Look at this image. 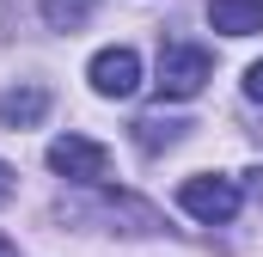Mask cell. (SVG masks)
<instances>
[{
    "label": "cell",
    "mask_w": 263,
    "mask_h": 257,
    "mask_svg": "<svg viewBox=\"0 0 263 257\" xmlns=\"http://www.w3.org/2000/svg\"><path fill=\"white\" fill-rule=\"evenodd\" d=\"M214 80V56L202 43H165L159 49V98H196L202 86Z\"/></svg>",
    "instance_id": "cell-1"
},
{
    "label": "cell",
    "mask_w": 263,
    "mask_h": 257,
    "mask_svg": "<svg viewBox=\"0 0 263 257\" xmlns=\"http://www.w3.org/2000/svg\"><path fill=\"white\" fill-rule=\"evenodd\" d=\"M49 172L67 178V184H86V190H98L104 184V172H110V153L92 141V135H62V141H49Z\"/></svg>",
    "instance_id": "cell-2"
},
{
    "label": "cell",
    "mask_w": 263,
    "mask_h": 257,
    "mask_svg": "<svg viewBox=\"0 0 263 257\" xmlns=\"http://www.w3.org/2000/svg\"><path fill=\"white\" fill-rule=\"evenodd\" d=\"M178 208L184 214H196V221H208V227H227L233 214H239V184L233 178H184L178 184Z\"/></svg>",
    "instance_id": "cell-3"
},
{
    "label": "cell",
    "mask_w": 263,
    "mask_h": 257,
    "mask_svg": "<svg viewBox=\"0 0 263 257\" xmlns=\"http://www.w3.org/2000/svg\"><path fill=\"white\" fill-rule=\"evenodd\" d=\"M86 80H92V92H98V98H129L135 86H141V56H135L129 43L98 49L92 67H86Z\"/></svg>",
    "instance_id": "cell-4"
},
{
    "label": "cell",
    "mask_w": 263,
    "mask_h": 257,
    "mask_svg": "<svg viewBox=\"0 0 263 257\" xmlns=\"http://www.w3.org/2000/svg\"><path fill=\"white\" fill-rule=\"evenodd\" d=\"M49 117V86L43 80H18V86H6L0 92V128H37Z\"/></svg>",
    "instance_id": "cell-5"
},
{
    "label": "cell",
    "mask_w": 263,
    "mask_h": 257,
    "mask_svg": "<svg viewBox=\"0 0 263 257\" xmlns=\"http://www.w3.org/2000/svg\"><path fill=\"white\" fill-rule=\"evenodd\" d=\"M208 25L220 37H257L263 31V0H208Z\"/></svg>",
    "instance_id": "cell-6"
},
{
    "label": "cell",
    "mask_w": 263,
    "mask_h": 257,
    "mask_svg": "<svg viewBox=\"0 0 263 257\" xmlns=\"http://www.w3.org/2000/svg\"><path fill=\"white\" fill-rule=\"evenodd\" d=\"M184 135H190L184 117H141V123H135V147H141V153H165V147H178Z\"/></svg>",
    "instance_id": "cell-7"
},
{
    "label": "cell",
    "mask_w": 263,
    "mask_h": 257,
    "mask_svg": "<svg viewBox=\"0 0 263 257\" xmlns=\"http://www.w3.org/2000/svg\"><path fill=\"white\" fill-rule=\"evenodd\" d=\"M92 12H98V0H43V25L49 31H86L92 25Z\"/></svg>",
    "instance_id": "cell-8"
},
{
    "label": "cell",
    "mask_w": 263,
    "mask_h": 257,
    "mask_svg": "<svg viewBox=\"0 0 263 257\" xmlns=\"http://www.w3.org/2000/svg\"><path fill=\"white\" fill-rule=\"evenodd\" d=\"M245 98H257V104H263V62L245 67Z\"/></svg>",
    "instance_id": "cell-9"
},
{
    "label": "cell",
    "mask_w": 263,
    "mask_h": 257,
    "mask_svg": "<svg viewBox=\"0 0 263 257\" xmlns=\"http://www.w3.org/2000/svg\"><path fill=\"white\" fill-rule=\"evenodd\" d=\"M12 190H18V172H12V166L0 159V202H12Z\"/></svg>",
    "instance_id": "cell-10"
},
{
    "label": "cell",
    "mask_w": 263,
    "mask_h": 257,
    "mask_svg": "<svg viewBox=\"0 0 263 257\" xmlns=\"http://www.w3.org/2000/svg\"><path fill=\"white\" fill-rule=\"evenodd\" d=\"M245 190H251V196L263 202V166H251V172H245Z\"/></svg>",
    "instance_id": "cell-11"
},
{
    "label": "cell",
    "mask_w": 263,
    "mask_h": 257,
    "mask_svg": "<svg viewBox=\"0 0 263 257\" xmlns=\"http://www.w3.org/2000/svg\"><path fill=\"white\" fill-rule=\"evenodd\" d=\"M0 257H18V251H12V239H6V233H0Z\"/></svg>",
    "instance_id": "cell-12"
}]
</instances>
